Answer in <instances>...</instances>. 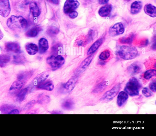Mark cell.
Listing matches in <instances>:
<instances>
[{
    "instance_id": "42",
    "label": "cell",
    "mask_w": 156,
    "mask_h": 136,
    "mask_svg": "<svg viewBox=\"0 0 156 136\" xmlns=\"http://www.w3.org/2000/svg\"><path fill=\"white\" fill-rule=\"evenodd\" d=\"M99 3L101 4H107L109 0H98Z\"/></svg>"
},
{
    "instance_id": "36",
    "label": "cell",
    "mask_w": 156,
    "mask_h": 136,
    "mask_svg": "<svg viewBox=\"0 0 156 136\" xmlns=\"http://www.w3.org/2000/svg\"><path fill=\"white\" fill-rule=\"evenodd\" d=\"M142 92L143 95L147 97H150L153 95L152 92L146 87L143 88Z\"/></svg>"
},
{
    "instance_id": "18",
    "label": "cell",
    "mask_w": 156,
    "mask_h": 136,
    "mask_svg": "<svg viewBox=\"0 0 156 136\" xmlns=\"http://www.w3.org/2000/svg\"><path fill=\"white\" fill-rule=\"evenodd\" d=\"M142 7V3L140 1H136L133 2L130 6V13L133 14L139 13Z\"/></svg>"
},
{
    "instance_id": "34",
    "label": "cell",
    "mask_w": 156,
    "mask_h": 136,
    "mask_svg": "<svg viewBox=\"0 0 156 136\" xmlns=\"http://www.w3.org/2000/svg\"><path fill=\"white\" fill-rule=\"evenodd\" d=\"M30 73L28 72H25L20 73L17 76V79L24 83L30 76Z\"/></svg>"
},
{
    "instance_id": "2",
    "label": "cell",
    "mask_w": 156,
    "mask_h": 136,
    "mask_svg": "<svg viewBox=\"0 0 156 136\" xmlns=\"http://www.w3.org/2000/svg\"><path fill=\"white\" fill-rule=\"evenodd\" d=\"M119 57L125 60L134 59L138 54L137 49L134 46H121L118 51Z\"/></svg>"
},
{
    "instance_id": "15",
    "label": "cell",
    "mask_w": 156,
    "mask_h": 136,
    "mask_svg": "<svg viewBox=\"0 0 156 136\" xmlns=\"http://www.w3.org/2000/svg\"><path fill=\"white\" fill-rule=\"evenodd\" d=\"M141 66L139 63L134 62L129 65L127 68L129 73L132 75L136 74L139 73L141 70Z\"/></svg>"
},
{
    "instance_id": "17",
    "label": "cell",
    "mask_w": 156,
    "mask_h": 136,
    "mask_svg": "<svg viewBox=\"0 0 156 136\" xmlns=\"http://www.w3.org/2000/svg\"><path fill=\"white\" fill-rule=\"evenodd\" d=\"M39 52L41 53H45L49 48V45L48 40L45 38H41L38 42Z\"/></svg>"
},
{
    "instance_id": "28",
    "label": "cell",
    "mask_w": 156,
    "mask_h": 136,
    "mask_svg": "<svg viewBox=\"0 0 156 136\" xmlns=\"http://www.w3.org/2000/svg\"><path fill=\"white\" fill-rule=\"evenodd\" d=\"M156 75V70L155 69H150L146 71L144 73V78L148 80Z\"/></svg>"
},
{
    "instance_id": "5",
    "label": "cell",
    "mask_w": 156,
    "mask_h": 136,
    "mask_svg": "<svg viewBox=\"0 0 156 136\" xmlns=\"http://www.w3.org/2000/svg\"><path fill=\"white\" fill-rule=\"evenodd\" d=\"M121 86V84L119 83L116 84L112 89L104 94L100 99L101 100L107 101L112 100L118 93Z\"/></svg>"
},
{
    "instance_id": "7",
    "label": "cell",
    "mask_w": 156,
    "mask_h": 136,
    "mask_svg": "<svg viewBox=\"0 0 156 136\" xmlns=\"http://www.w3.org/2000/svg\"><path fill=\"white\" fill-rule=\"evenodd\" d=\"M79 5V2L77 0H66L63 7V11L65 13L68 14L75 11Z\"/></svg>"
},
{
    "instance_id": "39",
    "label": "cell",
    "mask_w": 156,
    "mask_h": 136,
    "mask_svg": "<svg viewBox=\"0 0 156 136\" xmlns=\"http://www.w3.org/2000/svg\"><path fill=\"white\" fill-rule=\"evenodd\" d=\"M95 35V32L93 30L90 31L88 33L89 41H91L93 40Z\"/></svg>"
},
{
    "instance_id": "3",
    "label": "cell",
    "mask_w": 156,
    "mask_h": 136,
    "mask_svg": "<svg viewBox=\"0 0 156 136\" xmlns=\"http://www.w3.org/2000/svg\"><path fill=\"white\" fill-rule=\"evenodd\" d=\"M141 85L138 80L136 78H131L126 84L124 90L131 96H138Z\"/></svg>"
},
{
    "instance_id": "20",
    "label": "cell",
    "mask_w": 156,
    "mask_h": 136,
    "mask_svg": "<svg viewBox=\"0 0 156 136\" xmlns=\"http://www.w3.org/2000/svg\"><path fill=\"white\" fill-rule=\"evenodd\" d=\"M25 49L27 53L30 55H34L38 52L37 46L34 43H29L25 46Z\"/></svg>"
},
{
    "instance_id": "14",
    "label": "cell",
    "mask_w": 156,
    "mask_h": 136,
    "mask_svg": "<svg viewBox=\"0 0 156 136\" xmlns=\"http://www.w3.org/2000/svg\"><path fill=\"white\" fill-rule=\"evenodd\" d=\"M112 9V6L111 4L106 5L100 8L98 13L101 17H106L110 14Z\"/></svg>"
},
{
    "instance_id": "22",
    "label": "cell",
    "mask_w": 156,
    "mask_h": 136,
    "mask_svg": "<svg viewBox=\"0 0 156 136\" xmlns=\"http://www.w3.org/2000/svg\"><path fill=\"white\" fill-rule=\"evenodd\" d=\"M41 28L38 26H36L28 30L26 33V35L27 37L33 38L36 36Z\"/></svg>"
},
{
    "instance_id": "29",
    "label": "cell",
    "mask_w": 156,
    "mask_h": 136,
    "mask_svg": "<svg viewBox=\"0 0 156 136\" xmlns=\"http://www.w3.org/2000/svg\"><path fill=\"white\" fill-rule=\"evenodd\" d=\"M28 92V89L25 88L22 90L18 94L17 96V100L19 102L23 101L25 97Z\"/></svg>"
},
{
    "instance_id": "24",
    "label": "cell",
    "mask_w": 156,
    "mask_h": 136,
    "mask_svg": "<svg viewBox=\"0 0 156 136\" xmlns=\"http://www.w3.org/2000/svg\"><path fill=\"white\" fill-rule=\"evenodd\" d=\"M134 37V35L131 34L121 38L119 39V41L122 44H130L132 43Z\"/></svg>"
},
{
    "instance_id": "47",
    "label": "cell",
    "mask_w": 156,
    "mask_h": 136,
    "mask_svg": "<svg viewBox=\"0 0 156 136\" xmlns=\"http://www.w3.org/2000/svg\"><path fill=\"white\" fill-rule=\"evenodd\" d=\"M101 61L99 62V64L101 65H104L105 64V62L104 61Z\"/></svg>"
},
{
    "instance_id": "45",
    "label": "cell",
    "mask_w": 156,
    "mask_h": 136,
    "mask_svg": "<svg viewBox=\"0 0 156 136\" xmlns=\"http://www.w3.org/2000/svg\"><path fill=\"white\" fill-rule=\"evenodd\" d=\"M83 44V42L82 40H80L77 42L78 45L79 46H81Z\"/></svg>"
},
{
    "instance_id": "48",
    "label": "cell",
    "mask_w": 156,
    "mask_h": 136,
    "mask_svg": "<svg viewBox=\"0 0 156 136\" xmlns=\"http://www.w3.org/2000/svg\"><path fill=\"white\" fill-rule=\"evenodd\" d=\"M37 112L36 110H33L30 112L29 113H28V114H35Z\"/></svg>"
},
{
    "instance_id": "26",
    "label": "cell",
    "mask_w": 156,
    "mask_h": 136,
    "mask_svg": "<svg viewBox=\"0 0 156 136\" xmlns=\"http://www.w3.org/2000/svg\"><path fill=\"white\" fill-rule=\"evenodd\" d=\"M93 56L94 55L92 54L85 59L81 63L80 68L82 69H86L91 63Z\"/></svg>"
},
{
    "instance_id": "27",
    "label": "cell",
    "mask_w": 156,
    "mask_h": 136,
    "mask_svg": "<svg viewBox=\"0 0 156 136\" xmlns=\"http://www.w3.org/2000/svg\"><path fill=\"white\" fill-rule=\"evenodd\" d=\"M59 29L54 26H50L47 28V32L50 36H54L57 35L59 32Z\"/></svg>"
},
{
    "instance_id": "4",
    "label": "cell",
    "mask_w": 156,
    "mask_h": 136,
    "mask_svg": "<svg viewBox=\"0 0 156 136\" xmlns=\"http://www.w3.org/2000/svg\"><path fill=\"white\" fill-rule=\"evenodd\" d=\"M46 62L52 70H55L59 68L64 64L65 59L60 55H52L47 58Z\"/></svg>"
},
{
    "instance_id": "32",
    "label": "cell",
    "mask_w": 156,
    "mask_h": 136,
    "mask_svg": "<svg viewBox=\"0 0 156 136\" xmlns=\"http://www.w3.org/2000/svg\"><path fill=\"white\" fill-rule=\"evenodd\" d=\"M10 61V57L7 55H0V66L4 67Z\"/></svg>"
},
{
    "instance_id": "31",
    "label": "cell",
    "mask_w": 156,
    "mask_h": 136,
    "mask_svg": "<svg viewBox=\"0 0 156 136\" xmlns=\"http://www.w3.org/2000/svg\"><path fill=\"white\" fill-rule=\"evenodd\" d=\"M74 103L70 99L65 100L62 103V106L63 108L66 110H70L73 107Z\"/></svg>"
},
{
    "instance_id": "11",
    "label": "cell",
    "mask_w": 156,
    "mask_h": 136,
    "mask_svg": "<svg viewBox=\"0 0 156 136\" xmlns=\"http://www.w3.org/2000/svg\"><path fill=\"white\" fill-rule=\"evenodd\" d=\"M78 78L77 76H74L69 79L62 86L67 92L71 91L74 88L77 82Z\"/></svg>"
},
{
    "instance_id": "38",
    "label": "cell",
    "mask_w": 156,
    "mask_h": 136,
    "mask_svg": "<svg viewBox=\"0 0 156 136\" xmlns=\"http://www.w3.org/2000/svg\"><path fill=\"white\" fill-rule=\"evenodd\" d=\"M156 81L155 79L152 81L149 84V87L150 90L154 92H155L156 91Z\"/></svg>"
},
{
    "instance_id": "25",
    "label": "cell",
    "mask_w": 156,
    "mask_h": 136,
    "mask_svg": "<svg viewBox=\"0 0 156 136\" xmlns=\"http://www.w3.org/2000/svg\"><path fill=\"white\" fill-rule=\"evenodd\" d=\"M24 82L17 79L14 82L11 86L10 91L16 90H20L23 87Z\"/></svg>"
},
{
    "instance_id": "30",
    "label": "cell",
    "mask_w": 156,
    "mask_h": 136,
    "mask_svg": "<svg viewBox=\"0 0 156 136\" xmlns=\"http://www.w3.org/2000/svg\"><path fill=\"white\" fill-rule=\"evenodd\" d=\"M50 100V98L48 96L44 94H41L38 96L37 102L41 104H44L48 103Z\"/></svg>"
},
{
    "instance_id": "13",
    "label": "cell",
    "mask_w": 156,
    "mask_h": 136,
    "mask_svg": "<svg viewBox=\"0 0 156 136\" xmlns=\"http://www.w3.org/2000/svg\"><path fill=\"white\" fill-rule=\"evenodd\" d=\"M145 13L152 17H156V7L151 4H146L144 8Z\"/></svg>"
},
{
    "instance_id": "1",
    "label": "cell",
    "mask_w": 156,
    "mask_h": 136,
    "mask_svg": "<svg viewBox=\"0 0 156 136\" xmlns=\"http://www.w3.org/2000/svg\"><path fill=\"white\" fill-rule=\"evenodd\" d=\"M7 25L11 29L21 30L26 28L28 23L27 20L21 16L12 15L8 19Z\"/></svg>"
},
{
    "instance_id": "16",
    "label": "cell",
    "mask_w": 156,
    "mask_h": 136,
    "mask_svg": "<svg viewBox=\"0 0 156 136\" xmlns=\"http://www.w3.org/2000/svg\"><path fill=\"white\" fill-rule=\"evenodd\" d=\"M36 87L39 90L51 91L54 88V85L50 81H44L37 85Z\"/></svg>"
},
{
    "instance_id": "19",
    "label": "cell",
    "mask_w": 156,
    "mask_h": 136,
    "mask_svg": "<svg viewBox=\"0 0 156 136\" xmlns=\"http://www.w3.org/2000/svg\"><path fill=\"white\" fill-rule=\"evenodd\" d=\"M103 42L102 38L99 39L96 41L90 47L87 53V55L94 53L99 48Z\"/></svg>"
},
{
    "instance_id": "8",
    "label": "cell",
    "mask_w": 156,
    "mask_h": 136,
    "mask_svg": "<svg viewBox=\"0 0 156 136\" xmlns=\"http://www.w3.org/2000/svg\"><path fill=\"white\" fill-rule=\"evenodd\" d=\"M10 11L9 0H0V15L6 17L9 15Z\"/></svg>"
},
{
    "instance_id": "40",
    "label": "cell",
    "mask_w": 156,
    "mask_h": 136,
    "mask_svg": "<svg viewBox=\"0 0 156 136\" xmlns=\"http://www.w3.org/2000/svg\"><path fill=\"white\" fill-rule=\"evenodd\" d=\"M68 15L71 18L74 19L77 17L78 13L77 12L74 11L70 13Z\"/></svg>"
},
{
    "instance_id": "33",
    "label": "cell",
    "mask_w": 156,
    "mask_h": 136,
    "mask_svg": "<svg viewBox=\"0 0 156 136\" xmlns=\"http://www.w3.org/2000/svg\"><path fill=\"white\" fill-rule=\"evenodd\" d=\"M110 54V51L106 50L101 53L99 56V57L100 60L104 61L108 59L109 57Z\"/></svg>"
},
{
    "instance_id": "35",
    "label": "cell",
    "mask_w": 156,
    "mask_h": 136,
    "mask_svg": "<svg viewBox=\"0 0 156 136\" xmlns=\"http://www.w3.org/2000/svg\"><path fill=\"white\" fill-rule=\"evenodd\" d=\"M24 60V57L21 55H16L13 57L14 62L17 64L22 63Z\"/></svg>"
},
{
    "instance_id": "10",
    "label": "cell",
    "mask_w": 156,
    "mask_h": 136,
    "mask_svg": "<svg viewBox=\"0 0 156 136\" xmlns=\"http://www.w3.org/2000/svg\"><path fill=\"white\" fill-rule=\"evenodd\" d=\"M49 72L48 71L42 72L38 75L34 79L33 81V86H37V85L42 83L48 77Z\"/></svg>"
},
{
    "instance_id": "12",
    "label": "cell",
    "mask_w": 156,
    "mask_h": 136,
    "mask_svg": "<svg viewBox=\"0 0 156 136\" xmlns=\"http://www.w3.org/2000/svg\"><path fill=\"white\" fill-rule=\"evenodd\" d=\"M128 94L124 91H121L119 94L117 99V103L119 107L123 106L128 98Z\"/></svg>"
},
{
    "instance_id": "9",
    "label": "cell",
    "mask_w": 156,
    "mask_h": 136,
    "mask_svg": "<svg viewBox=\"0 0 156 136\" xmlns=\"http://www.w3.org/2000/svg\"><path fill=\"white\" fill-rule=\"evenodd\" d=\"M5 48L8 51L15 53H19L21 52L20 47L19 44L15 42H9L5 44Z\"/></svg>"
},
{
    "instance_id": "23",
    "label": "cell",
    "mask_w": 156,
    "mask_h": 136,
    "mask_svg": "<svg viewBox=\"0 0 156 136\" xmlns=\"http://www.w3.org/2000/svg\"><path fill=\"white\" fill-rule=\"evenodd\" d=\"M108 83L107 81H104L98 84L92 90L93 93L97 94L104 91L107 86Z\"/></svg>"
},
{
    "instance_id": "44",
    "label": "cell",
    "mask_w": 156,
    "mask_h": 136,
    "mask_svg": "<svg viewBox=\"0 0 156 136\" xmlns=\"http://www.w3.org/2000/svg\"><path fill=\"white\" fill-rule=\"evenodd\" d=\"M52 114H62V112L59 111H55L51 112Z\"/></svg>"
},
{
    "instance_id": "37",
    "label": "cell",
    "mask_w": 156,
    "mask_h": 136,
    "mask_svg": "<svg viewBox=\"0 0 156 136\" xmlns=\"http://www.w3.org/2000/svg\"><path fill=\"white\" fill-rule=\"evenodd\" d=\"M35 103L36 101L34 100H32L28 102L24 108V110H27L30 109L34 106Z\"/></svg>"
},
{
    "instance_id": "6",
    "label": "cell",
    "mask_w": 156,
    "mask_h": 136,
    "mask_svg": "<svg viewBox=\"0 0 156 136\" xmlns=\"http://www.w3.org/2000/svg\"><path fill=\"white\" fill-rule=\"evenodd\" d=\"M124 31L123 24L121 22H118L110 28L108 32L111 36H114L123 34Z\"/></svg>"
},
{
    "instance_id": "21",
    "label": "cell",
    "mask_w": 156,
    "mask_h": 136,
    "mask_svg": "<svg viewBox=\"0 0 156 136\" xmlns=\"http://www.w3.org/2000/svg\"><path fill=\"white\" fill-rule=\"evenodd\" d=\"M29 7L30 11L34 17H37L40 15V11L36 2H31Z\"/></svg>"
},
{
    "instance_id": "43",
    "label": "cell",
    "mask_w": 156,
    "mask_h": 136,
    "mask_svg": "<svg viewBox=\"0 0 156 136\" xmlns=\"http://www.w3.org/2000/svg\"><path fill=\"white\" fill-rule=\"evenodd\" d=\"M48 1L54 4H58V0H47Z\"/></svg>"
},
{
    "instance_id": "49",
    "label": "cell",
    "mask_w": 156,
    "mask_h": 136,
    "mask_svg": "<svg viewBox=\"0 0 156 136\" xmlns=\"http://www.w3.org/2000/svg\"><path fill=\"white\" fill-rule=\"evenodd\" d=\"M126 1H130V0H126Z\"/></svg>"
},
{
    "instance_id": "46",
    "label": "cell",
    "mask_w": 156,
    "mask_h": 136,
    "mask_svg": "<svg viewBox=\"0 0 156 136\" xmlns=\"http://www.w3.org/2000/svg\"><path fill=\"white\" fill-rule=\"evenodd\" d=\"M3 34L1 30L0 29V40L2 39L3 37Z\"/></svg>"
},
{
    "instance_id": "41",
    "label": "cell",
    "mask_w": 156,
    "mask_h": 136,
    "mask_svg": "<svg viewBox=\"0 0 156 136\" xmlns=\"http://www.w3.org/2000/svg\"><path fill=\"white\" fill-rule=\"evenodd\" d=\"M19 111L18 109H15L12 110L8 114H19Z\"/></svg>"
}]
</instances>
